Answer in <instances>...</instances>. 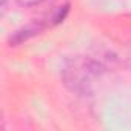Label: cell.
Returning <instances> with one entry per match:
<instances>
[{"label":"cell","mask_w":131,"mask_h":131,"mask_svg":"<svg viewBox=\"0 0 131 131\" xmlns=\"http://www.w3.org/2000/svg\"><path fill=\"white\" fill-rule=\"evenodd\" d=\"M17 2L22 5V6H26V8H32V6H39L42 5L46 0H17Z\"/></svg>","instance_id":"1"}]
</instances>
